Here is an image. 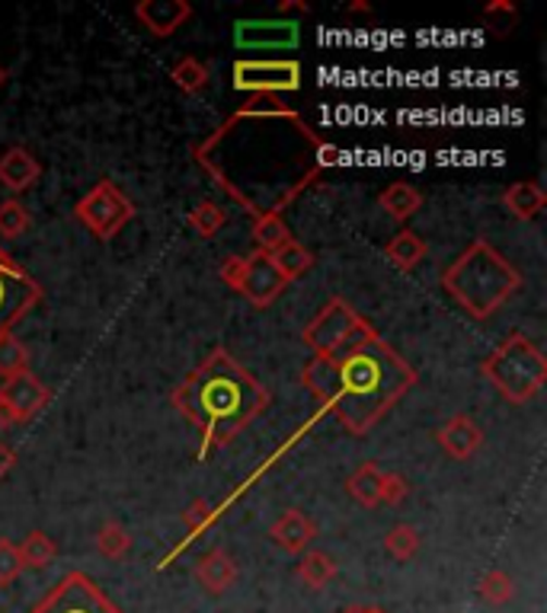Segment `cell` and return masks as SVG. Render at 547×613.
<instances>
[{
    "label": "cell",
    "instance_id": "cell-1",
    "mask_svg": "<svg viewBox=\"0 0 547 613\" xmlns=\"http://www.w3.org/2000/svg\"><path fill=\"white\" fill-rule=\"evenodd\" d=\"M193 157L256 218L282 214L327 167L340 163V147L324 142L279 96H253L196 144Z\"/></svg>",
    "mask_w": 547,
    "mask_h": 613
},
{
    "label": "cell",
    "instance_id": "cell-2",
    "mask_svg": "<svg viewBox=\"0 0 547 613\" xmlns=\"http://www.w3.org/2000/svg\"><path fill=\"white\" fill-rule=\"evenodd\" d=\"M416 368L368 323L340 355H314L301 368L304 390L352 438L368 434L413 390Z\"/></svg>",
    "mask_w": 547,
    "mask_h": 613
},
{
    "label": "cell",
    "instance_id": "cell-3",
    "mask_svg": "<svg viewBox=\"0 0 547 613\" xmlns=\"http://www.w3.org/2000/svg\"><path fill=\"white\" fill-rule=\"evenodd\" d=\"M170 400L186 422L196 425L202 438L199 461H205L208 454L228 448L253 419H259L272 403V393L228 348L218 345L202 358L196 371L177 383Z\"/></svg>",
    "mask_w": 547,
    "mask_h": 613
},
{
    "label": "cell",
    "instance_id": "cell-4",
    "mask_svg": "<svg viewBox=\"0 0 547 613\" xmlns=\"http://www.w3.org/2000/svg\"><path fill=\"white\" fill-rule=\"evenodd\" d=\"M442 287L471 320H490L519 294L522 272L481 236L442 272Z\"/></svg>",
    "mask_w": 547,
    "mask_h": 613
},
{
    "label": "cell",
    "instance_id": "cell-5",
    "mask_svg": "<svg viewBox=\"0 0 547 613\" xmlns=\"http://www.w3.org/2000/svg\"><path fill=\"white\" fill-rule=\"evenodd\" d=\"M481 375L490 380V387L502 400H509L512 406H522L535 400L547 383V358L525 332H512L484 358Z\"/></svg>",
    "mask_w": 547,
    "mask_h": 613
},
{
    "label": "cell",
    "instance_id": "cell-6",
    "mask_svg": "<svg viewBox=\"0 0 547 613\" xmlns=\"http://www.w3.org/2000/svg\"><path fill=\"white\" fill-rule=\"evenodd\" d=\"M132 218H135L132 198L119 189L112 180H100L94 189L74 205V221L81 228H87L90 236H97L102 243L122 234Z\"/></svg>",
    "mask_w": 547,
    "mask_h": 613
},
{
    "label": "cell",
    "instance_id": "cell-7",
    "mask_svg": "<svg viewBox=\"0 0 547 613\" xmlns=\"http://www.w3.org/2000/svg\"><path fill=\"white\" fill-rule=\"evenodd\" d=\"M368 327V320L349 304L343 297H330L324 304V310L304 327L301 339L314 355H340L343 348H349L362 330Z\"/></svg>",
    "mask_w": 547,
    "mask_h": 613
},
{
    "label": "cell",
    "instance_id": "cell-8",
    "mask_svg": "<svg viewBox=\"0 0 547 613\" xmlns=\"http://www.w3.org/2000/svg\"><path fill=\"white\" fill-rule=\"evenodd\" d=\"M29 613H125L87 572H68Z\"/></svg>",
    "mask_w": 547,
    "mask_h": 613
},
{
    "label": "cell",
    "instance_id": "cell-9",
    "mask_svg": "<svg viewBox=\"0 0 547 613\" xmlns=\"http://www.w3.org/2000/svg\"><path fill=\"white\" fill-rule=\"evenodd\" d=\"M231 74H234L231 84L241 94L279 96L301 90V64L292 58H272V61L244 58V61H234Z\"/></svg>",
    "mask_w": 547,
    "mask_h": 613
},
{
    "label": "cell",
    "instance_id": "cell-10",
    "mask_svg": "<svg viewBox=\"0 0 547 613\" xmlns=\"http://www.w3.org/2000/svg\"><path fill=\"white\" fill-rule=\"evenodd\" d=\"M49 403L51 390L42 380L36 378L33 371L3 378V383H0V409L10 416V422L13 425L33 422Z\"/></svg>",
    "mask_w": 547,
    "mask_h": 613
},
{
    "label": "cell",
    "instance_id": "cell-11",
    "mask_svg": "<svg viewBox=\"0 0 547 613\" xmlns=\"http://www.w3.org/2000/svg\"><path fill=\"white\" fill-rule=\"evenodd\" d=\"M42 301V284L29 272L0 269V332H10Z\"/></svg>",
    "mask_w": 547,
    "mask_h": 613
},
{
    "label": "cell",
    "instance_id": "cell-12",
    "mask_svg": "<svg viewBox=\"0 0 547 613\" xmlns=\"http://www.w3.org/2000/svg\"><path fill=\"white\" fill-rule=\"evenodd\" d=\"M244 259H247V262H244V279H241V291H238V294H244L256 310L272 307L289 282L276 272L269 253L253 249V253H247Z\"/></svg>",
    "mask_w": 547,
    "mask_h": 613
},
{
    "label": "cell",
    "instance_id": "cell-13",
    "mask_svg": "<svg viewBox=\"0 0 547 613\" xmlns=\"http://www.w3.org/2000/svg\"><path fill=\"white\" fill-rule=\"evenodd\" d=\"M193 16H196V10L186 0H142L135 7V20L157 39L177 36Z\"/></svg>",
    "mask_w": 547,
    "mask_h": 613
},
{
    "label": "cell",
    "instance_id": "cell-14",
    "mask_svg": "<svg viewBox=\"0 0 547 613\" xmlns=\"http://www.w3.org/2000/svg\"><path fill=\"white\" fill-rule=\"evenodd\" d=\"M42 180V163L33 157L29 147L13 144L0 154V186L13 195L36 189V183Z\"/></svg>",
    "mask_w": 547,
    "mask_h": 613
},
{
    "label": "cell",
    "instance_id": "cell-15",
    "mask_svg": "<svg viewBox=\"0 0 547 613\" xmlns=\"http://www.w3.org/2000/svg\"><path fill=\"white\" fill-rule=\"evenodd\" d=\"M436 441H439V448L446 451L451 461H471L484 448V428L474 422L471 416L458 413L436 431Z\"/></svg>",
    "mask_w": 547,
    "mask_h": 613
},
{
    "label": "cell",
    "instance_id": "cell-16",
    "mask_svg": "<svg viewBox=\"0 0 547 613\" xmlns=\"http://www.w3.org/2000/svg\"><path fill=\"white\" fill-rule=\"evenodd\" d=\"M196 581L202 585V591L211 594V598L228 594V591L234 588V581H238V563H234V556H231L228 550H221V547L202 553L199 560H196Z\"/></svg>",
    "mask_w": 547,
    "mask_h": 613
},
{
    "label": "cell",
    "instance_id": "cell-17",
    "mask_svg": "<svg viewBox=\"0 0 547 613\" xmlns=\"http://www.w3.org/2000/svg\"><path fill=\"white\" fill-rule=\"evenodd\" d=\"M234 42L244 48H292L299 42L295 20H272V23H238Z\"/></svg>",
    "mask_w": 547,
    "mask_h": 613
},
{
    "label": "cell",
    "instance_id": "cell-18",
    "mask_svg": "<svg viewBox=\"0 0 547 613\" xmlns=\"http://www.w3.org/2000/svg\"><path fill=\"white\" fill-rule=\"evenodd\" d=\"M269 537H272V543L282 547L285 553L301 556V553L314 543V537H317V524L307 518L301 508H289V512H282L279 518L272 520Z\"/></svg>",
    "mask_w": 547,
    "mask_h": 613
},
{
    "label": "cell",
    "instance_id": "cell-19",
    "mask_svg": "<svg viewBox=\"0 0 547 613\" xmlns=\"http://www.w3.org/2000/svg\"><path fill=\"white\" fill-rule=\"evenodd\" d=\"M502 208L515 218V221H535L547 208V192L535 180H522L512 183L502 192Z\"/></svg>",
    "mask_w": 547,
    "mask_h": 613
},
{
    "label": "cell",
    "instance_id": "cell-20",
    "mask_svg": "<svg viewBox=\"0 0 547 613\" xmlns=\"http://www.w3.org/2000/svg\"><path fill=\"white\" fill-rule=\"evenodd\" d=\"M337 572H340L337 560L324 550H304L299 556V566H295L299 581L311 591H324L337 578Z\"/></svg>",
    "mask_w": 547,
    "mask_h": 613
},
{
    "label": "cell",
    "instance_id": "cell-21",
    "mask_svg": "<svg viewBox=\"0 0 547 613\" xmlns=\"http://www.w3.org/2000/svg\"><path fill=\"white\" fill-rule=\"evenodd\" d=\"M426 253H429L426 240L420 234H413V231H400L398 236H391V240L385 243L388 262H391L394 269H400V272H413V269L426 259Z\"/></svg>",
    "mask_w": 547,
    "mask_h": 613
},
{
    "label": "cell",
    "instance_id": "cell-22",
    "mask_svg": "<svg viewBox=\"0 0 547 613\" xmlns=\"http://www.w3.org/2000/svg\"><path fill=\"white\" fill-rule=\"evenodd\" d=\"M269 259H272V266H276V272L285 279V282H299L304 272H311V266H314V253L301 243V240H289V243H282L279 249H272L269 253Z\"/></svg>",
    "mask_w": 547,
    "mask_h": 613
},
{
    "label": "cell",
    "instance_id": "cell-23",
    "mask_svg": "<svg viewBox=\"0 0 547 613\" xmlns=\"http://www.w3.org/2000/svg\"><path fill=\"white\" fill-rule=\"evenodd\" d=\"M378 205L388 218L394 221H410L420 208H423V195L420 189H413L410 183H394L378 195Z\"/></svg>",
    "mask_w": 547,
    "mask_h": 613
},
{
    "label": "cell",
    "instance_id": "cell-24",
    "mask_svg": "<svg viewBox=\"0 0 547 613\" xmlns=\"http://www.w3.org/2000/svg\"><path fill=\"white\" fill-rule=\"evenodd\" d=\"M381 476L385 473L378 464H362L347 479V492L362 508H375V505H381Z\"/></svg>",
    "mask_w": 547,
    "mask_h": 613
},
{
    "label": "cell",
    "instance_id": "cell-25",
    "mask_svg": "<svg viewBox=\"0 0 547 613\" xmlns=\"http://www.w3.org/2000/svg\"><path fill=\"white\" fill-rule=\"evenodd\" d=\"M215 520H218V515H215V508H211V505H208L205 499H196V502H190V505H186V512H183L186 540H183V543H180V547H177V550H173V553H170V556L163 560V563H160V566H170V563H173V560H177V556L183 553V547H186L190 540H199L202 534H205V530H208V527H211Z\"/></svg>",
    "mask_w": 547,
    "mask_h": 613
},
{
    "label": "cell",
    "instance_id": "cell-26",
    "mask_svg": "<svg viewBox=\"0 0 547 613\" xmlns=\"http://www.w3.org/2000/svg\"><path fill=\"white\" fill-rule=\"evenodd\" d=\"M16 550H20L23 568H49L58 556V547L46 530H29L23 543H16Z\"/></svg>",
    "mask_w": 547,
    "mask_h": 613
},
{
    "label": "cell",
    "instance_id": "cell-27",
    "mask_svg": "<svg viewBox=\"0 0 547 613\" xmlns=\"http://www.w3.org/2000/svg\"><path fill=\"white\" fill-rule=\"evenodd\" d=\"M170 81H173V84H177L186 96H199L202 90L208 87L211 74H208L205 61L193 58V54H186V58H180V61L170 68Z\"/></svg>",
    "mask_w": 547,
    "mask_h": 613
},
{
    "label": "cell",
    "instance_id": "cell-28",
    "mask_svg": "<svg viewBox=\"0 0 547 613\" xmlns=\"http://www.w3.org/2000/svg\"><path fill=\"white\" fill-rule=\"evenodd\" d=\"M253 240H256V249L272 253V249H279L282 243L292 240V231L282 221V214H256L253 218Z\"/></svg>",
    "mask_w": 547,
    "mask_h": 613
},
{
    "label": "cell",
    "instance_id": "cell-29",
    "mask_svg": "<svg viewBox=\"0 0 547 613\" xmlns=\"http://www.w3.org/2000/svg\"><path fill=\"white\" fill-rule=\"evenodd\" d=\"M477 594H481L484 604L502 608V604H509V601L515 598V581L509 578V572L490 568V572H484V578L477 581Z\"/></svg>",
    "mask_w": 547,
    "mask_h": 613
},
{
    "label": "cell",
    "instance_id": "cell-30",
    "mask_svg": "<svg viewBox=\"0 0 547 613\" xmlns=\"http://www.w3.org/2000/svg\"><path fill=\"white\" fill-rule=\"evenodd\" d=\"M97 550H100L102 560L119 563V560L129 556V550H132V537H129V530H125L119 520H106L100 530H97Z\"/></svg>",
    "mask_w": 547,
    "mask_h": 613
},
{
    "label": "cell",
    "instance_id": "cell-31",
    "mask_svg": "<svg viewBox=\"0 0 547 613\" xmlns=\"http://www.w3.org/2000/svg\"><path fill=\"white\" fill-rule=\"evenodd\" d=\"M385 553L394 556L398 563H410L420 553V530L413 524H394L385 534Z\"/></svg>",
    "mask_w": 547,
    "mask_h": 613
},
{
    "label": "cell",
    "instance_id": "cell-32",
    "mask_svg": "<svg viewBox=\"0 0 547 613\" xmlns=\"http://www.w3.org/2000/svg\"><path fill=\"white\" fill-rule=\"evenodd\" d=\"M29 371V348L13 332H0V378Z\"/></svg>",
    "mask_w": 547,
    "mask_h": 613
},
{
    "label": "cell",
    "instance_id": "cell-33",
    "mask_svg": "<svg viewBox=\"0 0 547 613\" xmlns=\"http://www.w3.org/2000/svg\"><path fill=\"white\" fill-rule=\"evenodd\" d=\"M190 228L202 236V240H211V236H218L224 231V224H228V211L221 208V205H215V201H199L193 211H190Z\"/></svg>",
    "mask_w": 547,
    "mask_h": 613
},
{
    "label": "cell",
    "instance_id": "cell-34",
    "mask_svg": "<svg viewBox=\"0 0 547 613\" xmlns=\"http://www.w3.org/2000/svg\"><path fill=\"white\" fill-rule=\"evenodd\" d=\"M29 208L20 198H3L0 201V240H20L29 231Z\"/></svg>",
    "mask_w": 547,
    "mask_h": 613
},
{
    "label": "cell",
    "instance_id": "cell-35",
    "mask_svg": "<svg viewBox=\"0 0 547 613\" xmlns=\"http://www.w3.org/2000/svg\"><path fill=\"white\" fill-rule=\"evenodd\" d=\"M20 575H23V560H20L16 543H10L7 537H0V588L13 585Z\"/></svg>",
    "mask_w": 547,
    "mask_h": 613
},
{
    "label": "cell",
    "instance_id": "cell-36",
    "mask_svg": "<svg viewBox=\"0 0 547 613\" xmlns=\"http://www.w3.org/2000/svg\"><path fill=\"white\" fill-rule=\"evenodd\" d=\"M410 495V479L403 473H385L381 476V502L385 505H400L403 499Z\"/></svg>",
    "mask_w": 547,
    "mask_h": 613
},
{
    "label": "cell",
    "instance_id": "cell-37",
    "mask_svg": "<svg viewBox=\"0 0 547 613\" xmlns=\"http://www.w3.org/2000/svg\"><path fill=\"white\" fill-rule=\"evenodd\" d=\"M244 256H228L221 266H218V275H221V282L228 284L231 291H241V279H244Z\"/></svg>",
    "mask_w": 547,
    "mask_h": 613
},
{
    "label": "cell",
    "instance_id": "cell-38",
    "mask_svg": "<svg viewBox=\"0 0 547 613\" xmlns=\"http://www.w3.org/2000/svg\"><path fill=\"white\" fill-rule=\"evenodd\" d=\"M484 16H487V20H499V16L515 20V3H512V0H490V3L484 7Z\"/></svg>",
    "mask_w": 547,
    "mask_h": 613
},
{
    "label": "cell",
    "instance_id": "cell-39",
    "mask_svg": "<svg viewBox=\"0 0 547 613\" xmlns=\"http://www.w3.org/2000/svg\"><path fill=\"white\" fill-rule=\"evenodd\" d=\"M13 467H16V451H13V448H7V444L0 441V479L13 470Z\"/></svg>",
    "mask_w": 547,
    "mask_h": 613
},
{
    "label": "cell",
    "instance_id": "cell-40",
    "mask_svg": "<svg viewBox=\"0 0 547 613\" xmlns=\"http://www.w3.org/2000/svg\"><path fill=\"white\" fill-rule=\"evenodd\" d=\"M279 13H282V16H307V3H304V0H282V3H279Z\"/></svg>",
    "mask_w": 547,
    "mask_h": 613
},
{
    "label": "cell",
    "instance_id": "cell-41",
    "mask_svg": "<svg viewBox=\"0 0 547 613\" xmlns=\"http://www.w3.org/2000/svg\"><path fill=\"white\" fill-rule=\"evenodd\" d=\"M349 13H368V16H372V7L362 3V0H355V3H349Z\"/></svg>",
    "mask_w": 547,
    "mask_h": 613
},
{
    "label": "cell",
    "instance_id": "cell-42",
    "mask_svg": "<svg viewBox=\"0 0 547 613\" xmlns=\"http://www.w3.org/2000/svg\"><path fill=\"white\" fill-rule=\"evenodd\" d=\"M7 77H10V74H7V68L0 64V90H3V84H7Z\"/></svg>",
    "mask_w": 547,
    "mask_h": 613
},
{
    "label": "cell",
    "instance_id": "cell-43",
    "mask_svg": "<svg viewBox=\"0 0 547 613\" xmlns=\"http://www.w3.org/2000/svg\"><path fill=\"white\" fill-rule=\"evenodd\" d=\"M365 613H385V611H378V608H365Z\"/></svg>",
    "mask_w": 547,
    "mask_h": 613
}]
</instances>
